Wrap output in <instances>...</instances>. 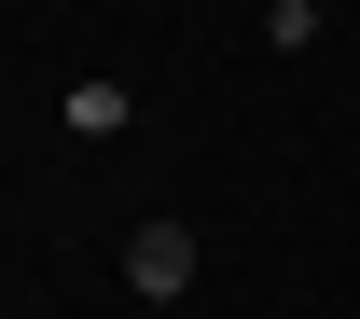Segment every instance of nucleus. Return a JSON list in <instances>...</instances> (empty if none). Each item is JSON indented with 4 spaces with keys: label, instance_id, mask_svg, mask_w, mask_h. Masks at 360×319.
Returning a JSON list of instances; mask_svg holds the SVG:
<instances>
[{
    "label": "nucleus",
    "instance_id": "obj_1",
    "mask_svg": "<svg viewBox=\"0 0 360 319\" xmlns=\"http://www.w3.org/2000/svg\"><path fill=\"white\" fill-rule=\"evenodd\" d=\"M194 264H208V250H194V223H139V236H125L139 306H180V292H194Z\"/></svg>",
    "mask_w": 360,
    "mask_h": 319
}]
</instances>
